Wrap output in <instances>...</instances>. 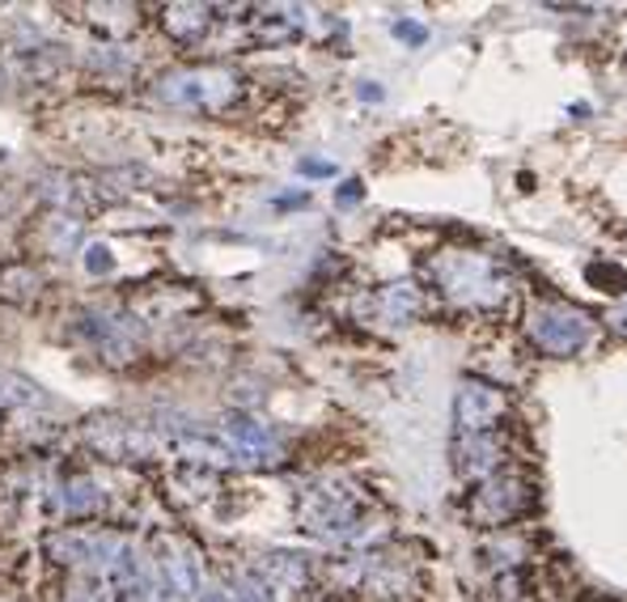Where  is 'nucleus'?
Returning a JSON list of instances; mask_svg holds the SVG:
<instances>
[{"label": "nucleus", "mask_w": 627, "mask_h": 602, "mask_svg": "<svg viewBox=\"0 0 627 602\" xmlns=\"http://www.w3.org/2000/svg\"><path fill=\"white\" fill-rule=\"evenodd\" d=\"M437 281L446 288V297L471 310H496L509 302L513 276L488 259V255H471V250H450L437 259Z\"/></svg>", "instance_id": "nucleus-1"}, {"label": "nucleus", "mask_w": 627, "mask_h": 602, "mask_svg": "<svg viewBox=\"0 0 627 602\" xmlns=\"http://www.w3.org/2000/svg\"><path fill=\"white\" fill-rule=\"evenodd\" d=\"M593 335V319L590 310L572 306V302H559V297H547L539 302L534 310H525V340L547 356H572L590 344Z\"/></svg>", "instance_id": "nucleus-2"}, {"label": "nucleus", "mask_w": 627, "mask_h": 602, "mask_svg": "<svg viewBox=\"0 0 627 602\" xmlns=\"http://www.w3.org/2000/svg\"><path fill=\"white\" fill-rule=\"evenodd\" d=\"M530 505V480L518 471H500L480 484V493L471 496V522L475 527H505L513 518H522Z\"/></svg>", "instance_id": "nucleus-3"}, {"label": "nucleus", "mask_w": 627, "mask_h": 602, "mask_svg": "<svg viewBox=\"0 0 627 602\" xmlns=\"http://www.w3.org/2000/svg\"><path fill=\"white\" fill-rule=\"evenodd\" d=\"M509 412V394L492 382H462L458 387V399H453V421L466 437H484L492 428L505 421Z\"/></svg>", "instance_id": "nucleus-4"}, {"label": "nucleus", "mask_w": 627, "mask_h": 602, "mask_svg": "<svg viewBox=\"0 0 627 602\" xmlns=\"http://www.w3.org/2000/svg\"><path fill=\"white\" fill-rule=\"evenodd\" d=\"M500 462H505V446L492 437V433H484V437H466L462 446H458V459H453V467L466 475V480H492V475H500Z\"/></svg>", "instance_id": "nucleus-5"}, {"label": "nucleus", "mask_w": 627, "mask_h": 602, "mask_svg": "<svg viewBox=\"0 0 627 602\" xmlns=\"http://www.w3.org/2000/svg\"><path fill=\"white\" fill-rule=\"evenodd\" d=\"M585 276H590V284H602L606 293H624L627 288V272L615 268V263H593Z\"/></svg>", "instance_id": "nucleus-6"}, {"label": "nucleus", "mask_w": 627, "mask_h": 602, "mask_svg": "<svg viewBox=\"0 0 627 602\" xmlns=\"http://www.w3.org/2000/svg\"><path fill=\"white\" fill-rule=\"evenodd\" d=\"M606 327L627 340V302H619V306H611V310H606Z\"/></svg>", "instance_id": "nucleus-7"}]
</instances>
